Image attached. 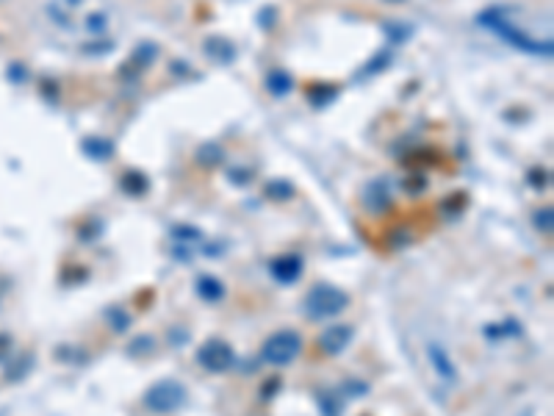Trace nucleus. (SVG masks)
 <instances>
[{
	"mask_svg": "<svg viewBox=\"0 0 554 416\" xmlns=\"http://www.w3.org/2000/svg\"><path fill=\"white\" fill-rule=\"evenodd\" d=\"M485 333H488V336H499V338H502V336H507V333H513V336H516V333H521V328H518L513 319H507L502 328H488Z\"/></svg>",
	"mask_w": 554,
	"mask_h": 416,
	"instance_id": "nucleus-13",
	"label": "nucleus"
},
{
	"mask_svg": "<svg viewBox=\"0 0 554 416\" xmlns=\"http://www.w3.org/2000/svg\"><path fill=\"white\" fill-rule=\"evenodd\" d=\"M429 361H432V366H435V372L446 380V383H452V380H457V369H454L452 364V358H449V353L441 347V344H429Z\"/></svg>",
	"mask_w": 554,
	"mask_h": 416,
	"instance_id": "nucleus-8",
	"label": "nucleus"
},
{
	"mask_svg": "<svg viewBox=\"0 0 554 416\" xmlns=\"http://www.w3.org/2000/svg\"><path fill=\"white\" fill-rule=\"evenodd\" d=\"M269 272H272V278H275L277 284L288 286V284L300 281V275H303V259H300L297 253L280 256V259H275L269 264Z\"/></svg>",
	"mask_w": 554,
	"mask_h": 416,
	"instance_id": "nucleus-6",
	"label": "nucleus"
},
{
	"mask_svg": "<svg viewBox=\"0 0 554 416\" xmlns=\"http://www.w3.org/2000/svg\"><path fill=\"white\" fill-rule=\"evenodd\" d=\"M303 350V336L297 331H277L261 347V358L269 366H288Z\"/></svg>",
	"mask_w": 554,
	"mask_h": 416,
	"instance_id": "nucleus-3",
	"label": "nucleus"
},
{
	"mask_svg": "<svg viewBox=\"0 0 554 416\" xmlns=\"http://www.w3.org/2000/svg\"><path fill=\"white\" fill-rule=\"evenodd\" d=\"M186 405V389L177 380H158L145 391V408L152 414H175Z\"/></svg>",
	"mask_w": 554,
	"mask_h": 416,
	"instance_id": "nucleus-4",
	"label": "nucleus"
},
{
	"mask_svg": "<svg viewBox=\"0 0 554 416\" xmlns=\"http://www.w3.org/2000/svg\"><path fill=\"white\" fill-rule=\"evenodd\" d=\"M197 364L205 369V372H214V375H222V372H230L236 366V353L233 347L222 341V338H211L205 341L200 350H197Z\"/></svg>",
	"mask_w": 554,
	"mask_h": 416,
	"instance_id": "nucleus-5",
	"label": "nucleus"
},
{
	"mask_svg": "<svg viewBox=\"0 0 554 416\" xmlns=\"http://www.w3.org/2000/svg\"><path fill=\"white\" fill-rule=\"evenodd\" d=\"M105 316H108L111 328H114V331H120V333L130 328V316H127L125 311H120V308H108V311H105Z\"/></svg>",
	"mask_w": 554,
	"mask_h": 416,
	"instance_id": "nucleus-12",
	"label": "nucleus"
},
{
	"mask_svg": "<svg viewBox=\"0 0 554 416\" xmlns=\"http://www.w3.org/2000/svg\"><path fill=\"white\" fill-rule=\"evenodd\" d=\"M319 411H322V416H341V402L330 391H325V394H319Z\"/></svg>",
	"mask_w": 554,
	"mask_h": 416,
	"instance_id": "nucleus-10",
	"label": "nucleus"
},
{
	"mask_svg": "<svg viewBox=\"0 0 554 416\" xmlns=\"http://www.w3.org/2000/svg\"><path fill=\"white\" fill-rule=\"evenodd\" d=\"M535 225H538V231H546V234H549V231H552V211H549V208H546V211H538V214H535Z\"/></svg>",
	"mask_w": 554,
	"mask_h": 416,
	"instance_id": "nucleus-14",
	"label": "nucleus"
},
{
	"mask_svg": "<svg viewBox=\"0 0 554 416\" xmlns=\"http://www.w3.org/2000/svg\"><path fill=\"white\" fill-rule=\"evenodd\" d=\"M350 306V297L341 291V288L330 286V284H316L305 294L303 311L310 316V319H333L338 313H344V308Z\"/></svg>",
	"mask_w": 554,
	"mask_h": 416,
	"instance_id": "nucleus-1",
	"label": "nucleus"
},
{
	"mask_svg": "<svg viewBox=\"0 0 554 416\" xmlns=\"http://www.w3.org/2000/svg\"><path fill=\"white\" fill-rule=\"evenodd\" d=\"M479 23H485V26H491L499 36H504L513 48H521L524 53H535V56H549L552 53V45L549 42H535V39H529L524 31H518V28H513L507 20H504V14L499 9H491V11H485L482 17H479Z\"/></svg>",
	"mask_w": 554,
	"mask_h": 416,
	"instance_id": "nucleus-2",
	"label": "nucleus"
},
{
	"mask_svg": "<svg viewBox=\"0 0 554 416\" xmlns=\"http://www.w3.org/2000/svg\"><path fill=\"white\" fill-rule=\"evenodd\" d=\"M197 294H200L202 300H208V303H219L225 297V286L214 275H200L197 278Z\"/></svg>",
	"mask_w": 554,
	"mask_h": 416,
	"instance_id": "nucleus-9",
	"label": "nucleus"
},
{
	"mask_svg": "<svg viewBox=\"0 0 554 416\" xmlns=\"http://www.w3.org/2000/svg\"><path fill=\"white\" fill-rule=\"evenodd\" d=\"M269 89L275 92L277 98H283V95H288V92H291V78H288L286 73H272V78H269Z\"/></svg>",
	"mask_w": 554,
	"mask_h": 416,
	"instance_id": "nucleus-11",
	"label": "nucleus"
},
{
	"mask_svg": "<svg viewBox=\"0 0 554 416\" xmlns=\"http://www.w3.org/2000/svg\"><path fill=\"white\" fill-rule=\"evenodd\" d=\"M352 336H355L352 325H333L330 331L322 333V338H319V347H322L328 355H338V353H344V350L350 347Z\"/></svg>",
	"mask_w": 554,
	"mask_h": 416,
	"instance_id": "nucleus-7",
	"label": "nucleus"
}]
</instances>
